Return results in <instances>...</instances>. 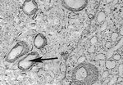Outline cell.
Masks as SVG:
<instances>
[{"label": "cell", "mask_w": 123, "mask_h": 85, "mask_svg": "<svg viewBox=\"0 0 123 85\" xmlns=\"http://www.w3.org/2000/svg\"><path fill=\"white\" fill-rule=\"evenodd\" d=\"M98 78V69L89 63L78 64L72 74V82L76 84H92Z\"/></svg>", "instance_id": "obj_1"}, {"label": "cell", "mask_w": 123, "mask_h": 85, "mask_svg": "<svg viewBox=\"0 0 123 85\" xmlns=\"http://www.w3.org/2000/svg\"><path fill=\"white\" fill-rule=\"evenodd\" d=\"M29 51V46L26 42L25 41H20L8 52L5 60L9 63H14L20 57L28 54Z\"/></svg>", "instance_id": "obj_2"}, {"label": "cell", "mask_w": 123, "mask_h": 85, "mask_svg": "<svg viewBox=\"0 0 123 85\" xmlns=\"http://www.w3.org/2000/svg\"><path fill=\"white\" fill-rule=\"evenodd\" d=\"M40 58V56L36 52H32L26 55L22 59H20L17 62V67L20 71H28L33 66L35 61H36L38 59Z\"/></svg>", "instance_id": "obj_3"}, {"label": "cell", "mask_w": 123, "mask_h": 85, "mask_svg": "<svg viewBox=\"0 0 123 85\" xmlns=\"http://www.w3.org/2000/svg\"><path fill=\"white\" fill-rule=\"evenodd\" d=\"M88 4V0H62L64 8L72 12H80L85 9Z\"/></svg>", "instance_id": "obj_4"}, {"label": "cell", "mask_w": 123, "mask_h": 85, "mask_svg": "<svg viewBox=\"0 0 123 85\" xmlns=\"http://www.w3.org/2000/svg\"><path fill=\"white\" fill-rule=\"evenodd\" d=\"M21 10L26 16H34L38 11V5L35 0H25L21 6Z\"/></svg>", "instance_id": "obj_5"}, {"label": "cell", "mask_w": 123, "mask_h": 85, "mask_svg": "<svg viewBox=\"0 0 123 85\" xmlns=\"http://www.w3.org/2000/svg\"><path fill=\"white\" fill-rule=\"evenodd\" d=\"M47 45V38L43 34H36L34 38V46L38 49L44 48Z\"/></svg>", "instance_id": "obj_6"}, {"label": "cell", "mask_w": 123, "mask_h": 85, "mask_svg": "<svg viewBox=\"0 0 123 85\" xmlns=\"http://www.w3.org/2000/svg\"><path fill=\"white\" fill-rule=\"evenodd\" d=\"M105 66L108 69L112 70V69H113V68H115V66H116V61H115V60H113V61L108 60L105 61Z\"/></svg>", "instance_id": "obj_7"}, {"label": "cell", "mask_w": 123, "mask_h": 85, "mask_svg": "<svg viewBox=\"0 0 123 85\" xmlns=\"http://www.w3.org/2000/svg\"><path fill=\"white\" fill-rule=\"evenodd\" d=\"M105 17H106V15L103 12H100L98 14V16H97V20H98V22H99V23H101L105 20Z\"/></svg>", "instance_id": "obj_8"}, {"label": "cell", "mask_w": 123, "mask_h": 85, "mask_svg": "<svg viewBox=\"0 0 123 85\" xmlns=\"http://www.w3.org/2000/svg\"><path fill=\"white\" fill-rule=\"evenodd\" d=\"M117 37H118V34H117V32H113V34H112V35H111V38H112L113 41H116Z\"/></svg>", "instance_id": "obj_9"}, {"label": "cell", "mask_w": 123, "mask_h": 85, "mask_svg": "<svg viewBox=\"0 0 123 85\" xmlns=\"http://www.w3.org/2000/svg\"><path fill=\"white\" fill-rule=\"evenodd\" d=\"M85 59H86V57L85 56H81L79 57V59H78V64H81V63H84L85 61Z\"/></svg>", "instance_id": "obj_10"}, {"label": "cell", "mask_w": 123, "mask_h": 85, "mask_svg": "<svg viewBox=\"0 0 123 85\" xmlns=\"http://www.w3.org/2000/svg\"><path fill=\"white\" fill-rule=\"evenodd\" d=\"M96 58L98 59V60H105L106 57L104 56L103 54H102V53H100V54H98L96 56Z\"/></svg>", "instance_id": "obj_11"}, {"label": "cell", "mask_w": 123, "mask_h": 85, "mask_svg": "<svg viewBox=\"0 0 123 85\" xmlns=\"http://www.w3.org/2000/svg\"><path fill=\"white\" fill-rule=\"evenodd\" d=\"M121 55L120 54H115L114 56H113V60L115 61H119L121 59Z\"/></svg>", "instance_id": "obj_12"}, {"label": "cell", "mask_w": 123, "mask_h": 85, "mask_svg": "<svg viewBox=\"0 0 123 85\" xmlns=\"http://www.w3.org/2000/svg\"><path fill=\"white\" fill-rule=\"evenodd\" d=\"M105 46H106V47H107V48H110V47H111V46H112V43L110 42H106V44H105Z\"/></svg>", "instance_id": "obj_13"}, {"label": "cell", "mask_w": 123, "mask_h": 85, "mask_svg": "<svg viewBox=\"0 0 123 85\" xmlns=\"http://www.w3.org/2000/svg\"><path fill=\"white\" fill-rule=\"evenodd\" d=\"M95 42H97V38H95V37H94V38H92V40H91V43L94 44Z\"/></svg>", "instance_id": "obj_14"}, {"label": "cell", "mask_w": 123, "mask_h": 85, "mask_svg": "<svg viewBox=\"0 0 123 85\" xmlns=\"http://www.w3.org/2000/svg\"><path fill=\"white\" fill-rule=\"evenodd\" d=\"M108 71H104V73L102 74V77L103 78H105V77L108 76Z\"/></svg>", "instance_id": "obj_15"}, {"label": "cell", "mask_w": 123, "mask_h": 85, "mask_svg": "<svg viewBox=\"0 0 123 85\" xmlns=\"http://www.w3.org/2000/svg\"><path fill=\"white\" fill-rule=\"evenodd\" d=\"M106 1H107L108 3H112V2H113V0H106Z\"/></svg>", "instance_id": "obj_16"}, {"label": "cell", "mask_w": 123, "mask_h": 85, "mask_svg": "<svg viewBox=\"0 0 123 85\" xmlns=\"http://www.w3.org/2000/svg\"><path fill=\"white\" fill-rule=\"evenodd\" d=\"M89 18H91V19H92V18L94 17V16H93V15H89Z\"/></svg>", "instance_id": "obj_17"}, {"label": "cell", "mask_w": 123, "mask_h": 85, "mask_svg": "<svg viewBox=\"0 0 123 85\" xmlns=\"http://www.w3.org/2000/svg\"><path fill=\"white\" fill-rule=\"evenodd\" d=\"M121 34H123V30H122V33H121Z\"/></svg>", "instance_id": "obj_18"}]
</instances>
